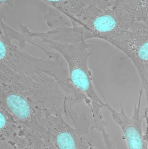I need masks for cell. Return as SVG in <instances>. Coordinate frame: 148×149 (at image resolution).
I'll use <instances>...</instances> for the list:
<instances>
[{"mask_svg":"<svg viewBox=\"0 0 148 149\" xmlns=\"http://www.w3.org/2000/svg\"><path fill=\"white\" fill-rule=\"evenodd\" d=\"M83 97L69 78L50 73L27 75L0 65V107L17 122L27 137L52 149L47 137L48 120L63 113L73 124L80 118L73 109Z\"/></svg>","mask_w":148,"mask_h":149,"instance_id":"obj_1","label":"cell"},{"mask_svg":"<svg viewBox=\"0 0 148 149\" xmlns=\"http://www.w3.org/2000/svg\"><path fill=\"white\" fill-rule=\"evenodd\" d=\"M38 38L56 50L65 60L70 81L85 97V104L90 111L91 129L101 133L104 143L110 142L111 139L106 131L107 123L101 113L102 109L105 108V100L103 101L96 92L92 74L88 66V59L93 50V45L85 40L82 34Z\"/></svg>","mask_w":148,"mask_h":149,"instance_id":"obj_2","label":"cell"},{"mask_svg":"<svg viewBox=\"0 0 148 149\" xmlns=\"http://www.w3.org/2000/svg\"><path fill=\"white\" fill-rule=\"evenodd\" d=\"M135 21L131 13L117 0L107 8L89 6L84 10L77 26L85 40L99 39L109 42L129 29Z\"/></svg>","mask_w":148,"mask_h":149,"instance_id":"obj_3","label":"cell"},{"mask_svg":"<svg viewBox=\"0 0 148 149\" xmlns=\"http://www.w3.org/2000/svg\"><path fill=\"white\" fill-rule=\"evenodd\" d=\"M131 60L139 74L148 105V26L135 21L129 29L108 42Z\"/></svg>","mask_w":148,"mask_h":149,"instance_id":"obj_4","label":"cell"},{"mask_svg":"<svg viewBox=\"0 0 148 149\" xmlns=\"http://www.w3.org/2000/svg\"><path fill=\"white\" fill-rule=\"evenodd\" d=\"M63 113L51 116L48 120L47 137L54 149H96L87 140L88 131L71 126Z\"/></svg>","mask_w":148,"mask_h":149,"instance_id":"obj_5","label":"cell"},{"mask_svg":"<svg viewBox=\"0 0 148 149\" xmlns=\"http://www.w3.org/2000/svg\"><path fill=\"white\" fill-rule=\"evenodd\" d=\"M143 90L141 87L137 104H134L133 112L129 116L125 112L122 101L120 102L119 111L113 109L106 101V109L110 111L112 119L120 126L122 138L129 149H148V144L142 129L143 115H141V105Z\"/></svg>","mask_w":148,"mask_h":149,"instance_id":"obj_6","label":"cell"},{"mask_svg":"<svg viewBox=\"0 0 148 149\" xmlns=\"http://www.w3.org/2000/svg\"><path fill=\"white\" fill-rule=\"evenodd\" d=\"M0 149H33L11 114L2 107H0Z\"/></svg>","mask_w":148,"mask_h":149,"instance_id":"obj_7","label":"cell"},{"mask_svg":"<svg viewBox=\"0 0 148 149\" xmlns=\"http://www.w3.org/2000/svg\"><path fill=\"white\" fill-rule=\"evenodd\" d=\"M66 16L72 26H77L87 8L84 0H43Z\"/></svg>","mask_w":148,"mask_h":149,"instance_id":"obj_8","label":"cell"},{"mask_svg":"<svg viewBox=\"0 0 148 149\" xmlns=\"http://www.w3.org/2000/svg\"><path fill=\"white\" fill-rule=\"evenodd\" d=\"M127 10L135 20L148 26V0H117Z\"/></svg>","mask_w":148,"mask_h":149,"instance_id":"obj_9","label":"cell"},{"mask_svg":"<svg viewBox=\"0 0 148 149\" xmlns=\"http://www.w3.org/2000/svg\"><path fill=\"white\" fill-rule=\"evenodd\" d=\"M115 0H85L87 7L93 6L100 9L107 8L114 3Z\"/></svg>","mask_w":148,"mask_h":149,"instance_id":"obj_10","label":"cell"},{"mask_svg":"<svg viewBox=\"0 0 148 149\" xmlns=\"http://www.w3.org/2000/svg\"><path fill=\"white\" fill-rule=\"evenodd\" d=\"M14 0H1L0 1V10L1 18L4 20L6 12V8H13Z\"/></svg>","mask_w":148,"mask_h":149,"instance_id":"obj_11","label":"cell"},{"mask_svg":"<svg viewBox=\"0 0 148 149\" xmlns=\"http://www.w3.org/2000/svg\"><path fill=\"white\" fill-rule=\"evenodd\" d=\"M143 118L145 120L146 123V130L144 132L145 138L148 144V105H147L144 111L143 115Z\"/></svg>","mask_w":148,"mask_h":149,"instance_id":"obj_12","label":"cell"},{"mask_svg":"<svg viewBox=\"0 0 148 149\" xmlns=\"http://www.w3.org/2000/svg\"><path fill=\"white\" fill-rule=\"evenodd\" d=\"M63 27H70V26H63ZM57 28H58V27H57ZM75 28H78V27H75ZM53 29H55V28H53ZM78 29H80L81 30V31H82V30L81 29H80L79 28H78ZM32 31H31H31H30L29 33V36H30V37H31V38H32V37H31V32H32Z\"/></svg>","mask_w":148,"mask_h":149,"instance_id":"obj_13","label":"cell"}]
</instances>
